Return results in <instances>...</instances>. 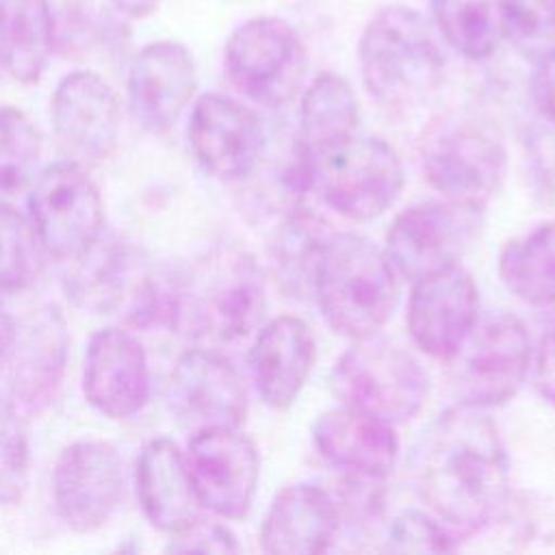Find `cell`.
<instances>
[{
  "label": "cell",
  "mask_w": 555,
  "mask_h": 555,
  "mask_svg": "<svg viewBox=\"0 0 555 555\" xmlns=\"http://www.w3.org/2000/svg\"><path fill=\"white\" fill-rule=\"evenodd\" d=\"M137 494L145 518L160 531L176 535L199 518L184 453L169 438L150 440L137 462Z\"/></svg>",
  "instance_id": "24"
},
{
  "label": "cell",
  "mask_w": 555,
  "mask_h": 555,
  "mask_svg": "<svg viewBox=\"0 0 555 555\" xmlns=\"http://www.w3.org/2000/svg\"><path fill=\"white\" fill-rule=\"evenodd\" d=\"M41 152V137L28 115L0 104V195L15 193L30 178Z\"/></svg>",
  "instance_id": "33"
},
{
  "label": "cell",
  "mask_w": 555,
  "mask_h": 555,
  "mask_svg": "<svg viewBox=\"0 0 555 555\" xmlns=\"http://www.w3.org/2000/svg\"><path fill=\"white\" fill-rule=\"evenodd\" d=\"M28 425L11 399L0 397V503L15 505L28 486Z\"/></svg>",
  "instance_id": "34"
},
{
  "label": "cell",
  "mask_w": 555,
  "mask_h": 555,
  "mask_svg": "<svg viewBox=\"0 0 555 555\" xmlns=\"http://www.w3.org/2000/svg\"><path fill=\"white\" fill-rule=\"evenodd\" d=\"M41 243L28 217L0 199V293L28 288L41 269Z\"/></svg>",
  "instance_id": "32"
},
{
  "label": "cell",
  "mask_w": 555,
  "mask_h": 555,
  "mask_svg": "<svg viewBox=\"0 0 555 555\" xmlns=\"http://www.w3.org/2000/svg\"><path fill=\"white\" fill-rule=\"evenodd\" d=\"M533 63L529 91L540 117L555 128V48L538 56Z\"/></svg>",
  "instance_id": "38"
},
{
  "label": "cell",
  "mask_w": 555,
  "mask_h": 555,
  "mask_svg": "<svg viewBox=\"0 0 555 555\" xmlns=\"http://www.w3.org/2000/svg\"><path fill=\"white\" fill-rule=\"evenodd\" d=\"M264 312V271L238 245L215 247L173 288V325L212 343L249 336L262 325Z\"/></svg>",
  "instance_id": "3"
},
{
  "label": "cell",
  "mask_w": 555,
  "mask_h": 555,
  "mask_svg": "<svg viewBox=\"0 0 555 555\" xmlns=\"http://www.w3.org/2000/svg\"><path fill=\"white\" fill-rule=\"evenodd\" d=\"M52 124L69 152L93 163L108 158L121 130L115 89L91 69L63 76L52 93Z\"/></svg>",
  "instance_id": "18"
},
{
  "label": "cell",
  "mask_w": 555,
  "mask_h": 555,
  "mask_svg": "<svg viewBox=\"0 0 555 555\" xmlns=\"http://www.w3.org/2000/svg\"><path fill=\"white\" fill-rule=\"evenodd\" d=\"M531 373L540 397L555 408V321L540 336L531 358Z\"/></svg>",
  "instance_id": "39"
},
{
  "label": "cell",
  "mask_w": 555,
  "mask_h": 555,
  "mask_svg": "<svg viewBox=\"0 0 555 555\" xmlns=\"http://www.w3.org/2000/svg\"><path fill=\"white\" fill-rule=\"evenodd\" d=\"M121 15L130 17V20H143L147 15H152L160 0H108Z\"/></svg>",
  "instance_id": "40"
},
{
  "label": "cell",
  "mask_w": 555,
  "mask_h": 555,
  "mask_svg": "<svg viewBox=\"0 0 555 555\" xmlns=\"http://www.w3.org/2000/svg\"><path fill=\"white\" fill-rule=\"evenodd\" d=\"M503 39L535 61L555 48V9L548 0H503Z\"/></svg>",
  "instance_id": "35"
},
{
  "label": "cell",
  "mask_w": 555,
  "mask_h": 555,
  "mask_svg": "<svg viewBox=\"0 0 555 555\" xmlns=\"http://www.w3.org/2000/svg\"><path fill=\"white\" fill-rule=\"evenodd\" d=\"M403 182L399 154L379 137L351 134L312 152V189L345 219L371 221L384 215Z\"/></svg>",
  "instance_id": "8"
},
{
  "label": "cell",
  "mask_w": 555,
  "mask_h": 555,
  "mask_svg": "<svg viewBox=\"0 0 555 555\" xmlns=\"http://www.w3.org/2000/svg\"><path fill=\"white\" fill-rule=\"evenodd\" d=\"M421 169L442 197L486 206L507 171V147L486 121L468 115L440 117L418 143Z\"/></svg>",
  "instance_id": "6"
},
{
  "label": "cell",
  "mask_w": 555,
  "mask_h": 555,
  "mask_svg": "<svg viewBox=\"0 0 555 555\" xmlns=\"http://www.w3.org/2000/svg\"><path fill=\"white\" fill-rule=\"evenodd\" d=\"M486 223L483 206L453 199L416 202L401 210L386 232V254L397 273L414 282L460 264Z\"/></svg>",
  "instance_id": "10"
},
{
  "label": "cell",
  "mask_w": 555,
  "mask_h": 555,
  "mask_svg": "<svg viewBox=\"0 0 555 555\" xmlns=\"http://www.w3.org/2000/svg\"><path fill=\"white\" fill-rule=\"evenodd\" d=\"M124 462L111 442L76 440L61 451L52 492L69 529L89 533L106 525L124 499Z\"/></svg>",
  "instance_id": "13"
},
{
  "label": "cell",
  "mask_w": 555,
  "mask_h": 555,
  "mask_svg": "<svg viewBox=\"0 0 555 555\" xmlns=\"http://www.w3.org/2000/svg\"><path fill=\"white\" fill-rule=\"evenodd\" d=\"M312 442L332 466L369 481L386 479L401 451L392 423L345 405L314 418Z\"/></svg>",
  "instance_id": "22"
},
{
  "label": "cell",
  "mask_w": 555,
  "mask_h": 555,
  "mask_svg": "<svg viewBox=\"0 0 555 555\" xmlns=\"http://www.w3.org/2000/svg\"><path fill=\"white\" fill-rule=\"evenodd\" d=\"M533 347L525 323L509 312L479 314L447 360L449 390L457 405L490 410L518 395L531 371Z\"/></svg>",
  "instance_id": "7"
},
{
  "label": "cell",
  "mask_w": 555,
  "mask_h": 555,
  "mask_svg": "<svg viewBox=\"0 0 555 555\" xmlns=\"http://www.w3.org/2000/svg\"><path fill=\"white\" fill-rule=\"evenodd\" d=\"M67 280L69 297L87 310L108 312L121 304L128 258L117 241H98L82 256Z\"/></svg>",
  "instance_id": "31"
},
{
  "label": "cell",
  "mask_w": 555,
  "mask_h": 555,
  "mask_svg": "<svg viewBox=\"0 0 555 555\" xmlns=\"http://www.w3.org/2000/svg\"><path fill=\"white\" fill-rule=\"evenodd\" d=\"M340 529L336 499L317 483H291L275 492L260 522V546L275 555H312L332 546Z\"/></svg>",
  "instance_id": "23"
},
{
  "label": "cell",
  "mask_w": 555,
  "mask_h": 555,
  "mask_svg": "<svg viewBox=\"0 0 555 555\" xmlns=\"http://www.w3.org/2000/svg\"><path fill=\"white\" fill-rule=\"evenodd\" d=\"M548 2H551V7H553V9H555V0H548Z\"/></svg>",
  "instance_id": "41"
},
{
  "label": "cell",
  "mask_w": 555,
  "mask_h": 555,
  "mask_svg": "<svg viewBox=\"0 0 555 555\" xmlns=\"http://www.w3.org/2000/svg\"><path fill=\"white\" fill-rule=\"evenodd\" d=\"M444 41L464 59L483 61L503 39V0H429Z\"/></svg>",
  "instance_id": "30"
},
{
  "label": "cell",
  "mask_w": 555,
  "mask_h": 555,
  "mask_svg": "<svg viewBox=\"0 0 555 555\" xmlns=\"http://www.w3.org/2000/svg\"><path fill=\"white\" fill-rule=\"evenodd\" d=\"M306 48L293 24L275 15H258L238 24L223 48L228 82L247 100L280 108L301 89Z\"/></svg>",
  "instance_id": "9"
},
{
  "label": "cell",
  "mask_w": 555,
  "mask_h": 555,
  "mask_svg": "<svg viewBox=\"0 0 555 555\" xmlns=\"http://www.w3.org/2000/svg\"><path fill=\"white\" fill-rule=\"evenodd\" d=\"M197 89L195 59L178 41L143 46L128 69V104L137 124L150 132L169 130Z\"/></svg>",
  "instance_id": "19"
},
{
  "label": "cell",
  "mask_w": 555,
  "mask_h": 555,
  "mask_svg": "<svg viewBox=\"0 0 555 555\" xmlns=\"http://www.w3.org/2000/svg\"><path fill=\"white\" fill-rule=\"evenodd\" d=\"M267 143L262 119L247 104L217 91L202 93L189 117V145L197 163L223 182H241Z\"/></svg>",
  "instance_id": "14"
},
{
  "label": "cell",
  "mask_w": 555,
  "mask_h": 555,
  "mask_svg": "<svg viewBox=\"0 0 555 555\" xmlns=\"http://www.w3.org/2000/svg\"><path fill=\"white\" fill-rule=\"evenodd\" d=\"M50 0H0V67L17 82H37L54 52Z\"/></svg>",
  "instance_id": "26"
},
{
  "label": "cell",
  "mask_w": 555,
  "mask_h": 555,
  "mask_svg": "<svg viewBox=\"0 0 555 555\" xmlns=\"http://www.w3.org/2000/svg\"><path fill=\"white\" fill-rule=\"evenodd\" d=\"M28 219L41 247L76 260L104 232V202L95 182L76 163L46 167L28 195Z\"/></svg>",
  "instance_id": "11"
},
{
  "label": "cell",
  "mask_w": 555,
  "mask_h": 555,
  "mask_svg": "<svg viewBox=\"0 0 555 555\" xmlns=\"http://www.w3.org/2000/svg\"><path fill=\"white\" fill-rule=\"evenodd\" d=\"M317 360L310 327L295 314H280L256 330L247 353L254 388L271 410H288L304 390Z\"/></svg>",
  "instance_id": "21"
},
{
  "label": "cell",
  "mask_w": 555,
  "mask_h": 555,
  "mask_svg": "<svg viewBox=\"0 0 555 555\" xmlns=\"http://www.w3.org/2000/svg\"><path fill=\"white\" fill-rule=\"evenodd\" d=\"M499 280L529 306L555 304V221L507 241L496 262Z\"/></svg>",
  "instance_id": "28"
},
{
  "label": "cell",
  "mask_w": 555,
  "mask_h": 555,
  "mask_svg": "<svg viewBox=\"0 0 555 555\" xmlns=\"http://www.w3.org/2000/svg\"><path fill=\"white\" fill-rule=\"evenodd\" d=\"M327 384L340 405L392 425L412 421L429 395V377L421 362L377 334L356 338L334 362Z\"/></svg>",
  "instance_id": "5"
},
{
  "label": "cell",
  "mask_w": 555,
  "mask_h": 555,
  "mask_svg": "<svg viewBox=\"0 0 555 555\" xmlns=\"http://www.w3.org/2000/svg\"><path fill=\"white\" fill-rule=\"evenodd\" d=\"M85 399L104 416L139 414L150 399V369L143 345L121 327L95 332L82 362Z\"/></svg>",
  "instance_id": "17"
},
{
  "label": "cell",
  "mask_w": 555,
  "mask_h": 555,
  "mask_svg": "<svg viewBox=\"0 0 555 555\" xmlns=\"http://www.w3.org/2000/svg\"><path fill=\"white\" fill-rule=\"evenodd\" d=\"M388 548L401 553H442L453 551L455 540L451 529L436 516L408 509L390 522Z\"/></svg>",
  "instance_id": "36"
},
{
  "label": "cell",
  "mask_w": 555,
  "mask_h": 555,
  "mask_svg": "<svg viewBox=\"0 0 555 555\" xmlns=\"http://www.w3.org/2000/svg\"><path fill=\"white\" fill-rule=\"evenodd\" d=\"M184 460L204 509L228 520L247 516L260 479V453L249 436L238 427L193 431Z\"/></svg>",
  "instance_id": "12"
},
{
  "label": "cell",
  "mask_w": 555,
  "mask_h": 555,
  "mask_svg": "<svg viewBox=\"0 0 555 555\" xmlns=\"http://www.w3.org/2000/svg\"><path fill=\"white\" fill-rule=\"evenodd\" d=\"M167 548L178 553H232L238 551V542L228 527L199 516L191 527L171 535Z\"/></svg>",
  "instance_id": "37"
},
{
  "label": "cell",
  "mask_w": 555,
  "mask_h": 555,
  "mask_svg": "<svg viewBox=\"0 0 555 555\" xmlns=\"http://www.w3.org/2000/svg\"><path fill=\"white\" fill-rule=\"evenodd\" d=\"M366 93L388 113L423 104L442 82L444 59L425 17L405 4L379 9L358 41Z\"/></svg>",
  "instance_id": "2"
},
{
  "label": "cell",
  "mask_w": 555,
  "mask_h": 555,
  "mask_svg": "<svg viewBox=\"0 0 555 555\" xmlns=\"http://www.w3.org/2000/svg\"><path fill=\"white\" fill-rule=\"evenodd\" d=\"M412 483L449 529L488 527L509 494V460L488 412L453 405L438 414L414 444Z\"/></svg>",
  "instance_id": "1"
},
{
  "label": "cell",
  "mask_w": 555,
  "mask_h": 555,
  "mask_svg": "<svg viewBox=\"0 0 555 555\" xmlns=\"http://www.w3.org/2000/svg\"><path fill=\"white\" fill-rule=\"evenodd\" d=\"M334 230L306 206L280 217L269 243V271L293 299H312L314 275Z\"/></svg>",
  "instance_id": "25"
},
{
  "label": "cell",
  "mask_w": 555,
  "mask_h": 555,
  "mask_svg": "<svg viewBox=\"0 0 555 555\" xmlns=\"http://www.w3.org/2000/svg\"><path fill=\"white\" fill-rule=\"evenodd\" d=\"M169 405L191 434L210 427H241L249 397L234 364L212 349L184 351L169 375Z\"/></svg>",
  "instance_id": "15"
},
{
  "label": "cell",
  "mask_w": 555,
  "mask_h": 555,
  "mask_svg": "<svg viewBox=\"0 0 555 555\" xmlns=\"http://www.w3.org/2000/svg\"><path fill=\"white\" fill-rule=\"evenodd\" d=\"M245 180L256 184V202L264 212L280 217L306 206L312 191V152L299 139L297 130L278 141H269Z\"/></svg>",
  "instance_id": "27"
},
{
  "label": "cell",
  "mask_w": 555,
  "mask_h": 555,
  "mask_svg": "<svg viewBox=\"0 0 555 555\" xmlns=\"http://www.w3.org/2000/svg\"><path fill=\"white\" fill-rule=\"evenodd\" d=\"M360 121L358 98L349 80L338 74H319L301 93L297 134L310 152L356 134Z\"/></svg>",
  "instance_id": "29"
},
{
  "label": "cell",
  "mask_w": 555,
  "mask_h": 555,
  "mask_svg": "<svg viewBox=\"0 0 555 555\" xmlns=\"http://www.w3.org/2000/svg\"><path fill=\"white\" fill-rule=\"evenodd\" d=\"M312 299L336 334L351 340L377 334L399 304L397 269L371 238L334 232L314 275Z\"/></svg>",
  "instance_id": "4"
},
{
  "label": "cell",
  "mask_w": 555,
  "mask_h": 555,
  "mask_svg": "<svg viewBox=\"0 0 555 555\" xmlns=\"http://www.w3.org/2000/svg\"><path fill=\"white\" fill-rule=\"evenodd\" d=\"M479 319V288L473 275L453 264L412 282L408 330L431 358L449 360Z\"/></svg>",
  "instance_id": "16"
},
{
  "label": "cell",
  "mask_w": 555,
  "mask_h": 555,
  "mask_svg": "<svg viewBox=\"0 0 555 555\" xmlns=\"http://www.w3.org/2000/svg\"><path fill=\"white\" fill-rule=\"evenodd\" d=\"M69 351L67 323L59 308L43 306L13 323L7 362L11 364L13 397L24 410H46L65 375Z\"/></svg>",
  "instance_id": "20"
}]
</instances>
